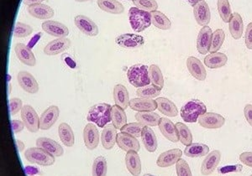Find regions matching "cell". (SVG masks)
I'll list each match as a JSON object with an SVG mask.
<instances>
[{
	"label": "cell",
	"instance_id": "680465c9",
	"mask_svg": "<svg viewBox=\"0 0 252 176\" xmlns=\"http://www.w3.org/2000/svg\"><path fill=\"white\" fill-rule=\"evenodd\" d=\"M16 144H17V147L19 151H20V152H22V151L25 149V147H26L25 144H24L22 141H20V140H17V141H16Z\"/></svg>",
	"mask_w": 252,
	"mask_h": 176
},
{
	"label": "cell",
	"instance_id": "681fc988",
	"mask_svg": "<svg viewBox=\"0 0 252 176\" xmlns=\"http://www.w3.org/2000/svg\"><path fill=\"white\" fill-rule=\"evenodd\" d=\"M23 108V102L20 98H11L9 100V110L11 115H15L19 112L21 111V109Z\"/></svg>",
	"mask_w": 252,
	"mask_h": 176
},
{
	"label": "cell",
	"instance_id": "f907efd6",
	"mask_svg": "<svg viewBox=\"0 0 252 176\" xmlns=\"http://www.w3.org/2000/svg\"><path fill=\"white\" fill-rule=\"evenodd\" d=\"M242 165H227V166H223L219 170V172L220 174H227L231 173V172H241L242 171Z\"/></svg>",
	"mask_w": 252,
	"mask_h": 176
},
{
	"label": "cell",
	"instance_id": "836d02e7",
	"mask_svg": "<svg viewBox=\"0 0 252 176\" xmlns=\"http://www.w3.org/2000/svg\"><path fill=\"white\" fill-rule=\"evenodd\" d=\"M97 5L103 11L113 14H121L125 11L123 4L117 0H97Z\"/></svg>",
	"mask_w": 252,
	"mask_h": 176
},
{
	"label": "cell",
	"instance_id": "be15d7a7",
	"mask_svg": "<svg viewBox=\"0 0 252 176\" xmlns=\"http://www.w3.org/2000/svg\"></svg>",
	"mask_w": 252,
	"mask_h": 176
},
{
	"label": "cell",
	"instance_id": "52a82bcc",
	"mask_svg": "<svg viewBox=\"0 0 252 176\" xmlns=\"http://www.w3.org/2000/svg\"><path fill=\"white\" fill-rule=\"evenodd\" d=\"M198 123L207 129H217L223 127L225 118L220 114L215 113H205L198 117Z\"/></svg>",
	"mask_w": 252,
	"mask_h": 176
},
{
	"label": "cell",
	"instance_id": "f1b7e54d",
	"mask_svg": "<svg viewBox=\"0 0 252 176\" xmlns=\"http://www.w3.org/2000/svg\"><path fill=\"white\" fill-rule=\"evenodd\" d=\"M141 139L146 150L150 153H154L158 148V139L154 131L150 127H144L141 133Z\"/></svg>",
	"mask_w": 252,
	"mask_h": 176
},
{
	"label": "cell",
	"instance_id": "8d00e7d4",
	"mask_svg": "<svg viewBox=\"0 0 252 176\" xmlns=\"http://www.w3.org/2000/svg\"><path fill=\"white\" fill-rule=\"evenodd\" d=\"M112 124L118 129H121L127 124V116L123 108L119 106H112L111 108Z\"/></svg>",
	"mask_w": 252,
	"mask_h": 176
},
{
	"label": "cell",
	"instance_id": "1f68e13d",
	"mask_svg": "<svg viewBox=\"0 0 252 176\" xmlns=\"http://www.w3.org/2000/svg\"><path fill=\"white\" fill-rule=\"evenodd\" d=\"M229 32L235 40L241 39L244 31L243 20L241 14L234 13L232 17L229 20Z\"/></svg>",
	"mask_w": 252,
	"mask_h": 176
},
{
	"label": "cell",
	"instance_id": "4fadbf2b",
	"mask_svg": "<svg viewBox=\"0 0 252 176\" xmlns=\"http://www.w3.org/2000/svg\"><path fill=\"white\" fill-rule=\"evenodd\" d=\"M83 140L89 150H94L99 144V133L94 123H88L83 130Z\"/></svg>",
	"mask_w": 252,
	"mask_h": 176
},
{
	"label": "cell",
	"instance_id": "d6a6232c",
	"mask_svg": "<svg viewBox=\"0 0 252 176\" xmlns=\"http://www.w3.org/2000/svg\"><path fill=\"white\" fill-rule=\"evenodd\" d=\"M156 102L158 104V110L161 114L167 117H172L178 116V108L172 101H170L169 99L165 98V97H158V99L156 100Z\"/></svg>",
	"mask_w": 252,
	"mask_h": 176
},
{
	"label": "cell",
	"instance_id": "f546056e",
	"mask_svg": "<svg viewBox=\"0 0 252 176\" xmlns=\"http://www.w3.org/2000/svg\"><path fill=\"white\" fill-rule=\"evenodd\" d=\"M135 119L145 127H156L159 125L161 117L153 112H138L135 115Z\"/></svg>",
	"mask_w": 252,
	"mask_h": 176
},
{
	"label": "cell",
	"instance_id": "db71d44e",
	"mask_svg": "<svg viewBox=\"0 0 252 176\" xmlns=\"http://www.w3.org/2000/svg\"><path fill=\"white\" fill-rule=\"evenodd\" d=\"M25 123L21 122L20 120H13L12 121V128L15 134H19L21 131L23 130L25 128Z\"/></svg>",
	"mask_w": 252,
	"mask_h": 176
},
{
	"label": "cell",
	"instance_id": "484cf974",
	"mask_svg": "<svg viewBox=\"0 0 252 176\" xmlns=\"http://www.w3.org/2000/svg\"><path fill=\"white\" fill-rule=\"evenodd\" d=\"M27 11L32 17L36 18L38 20H48L54 16V10L46 4H33L28 6Z\"/></svg>",
	"mask_w": 252,
	"mask_h": 176
},
{
	"label": "cell",
	"instance_id": "7dc6e473",
	"mask_svg": "<svg viewBox=\"0 0 252 176\" xmlns=\"http://www.w3.org/2000/svg\"><path fill=\"white\" fill-rule=\"evenodd\" d=\"M33 28L26 24L18 22L14 29V35L17 38L27 37L32 34Z\"/></svg>",
	"mask_w": 252,
	"mask_h": 176
},
{
	"label": "cell",
	"instance_id": "f5cc1de1",
	"mask_svg": "<svg viewBox=\"0 0 252 176\" xmlns=\"http://www.w3.org/2000/svg\"><path fill=\"white\" fill-rule=\"evenodd\" d=\"M240 160L244 165L252 167V152H244L240 155Z\"/></svg>",
	"mask_w": 252,
	"mask_h": 176
},
{
	"label": "cell",
	"instance_id": "44dd1931",
	"mask_svg": "<svg viewBox=\"0 0 252 176\" xmlns=\"http://www.w3.org/2000/svg\"><path fill=\"white\" fill-rule=\"evenodd\" d=\"M187 66L190 74L198 81H204L206 79L207 71L204 65L202 64L198 58L190 57L187 60Z\"/></svg>",
	"mask_w": 252,
	"mask_h": 176
},
{
	"label": "cell",
	"instance_id": "6da1fadb",
	"mask_svg": "<svg viewBox=\"0 0 252 176\" xmlns=\"http://www.w3.org/2000/svg\"><path fill=\"white\" fill-rule=\"evenodd\" d=\"M111 108L108 103H97L89 109L87 120L94 122L99 128H104L111 121Z\"/></svg>",
	"mask_w": 252,
	"mask_h": 176
},
{
	"label": "cell",
	"instance_id": "6f0895ef",
	"mask_svg": "<svg viewBox=\"0 0 252 176\" xmlns=\"http://www.w3.org/2000/svg\"><path fill=\"white\" fill-rule=\"evenodd\" d=\"M44 0H24V3L26 5H33V4H37L43 2Z\"/></svg>",
	"mask_w": 252,
	"mask_h": 176
},
{
	"label": "cell",
	"instance_id": "11a10c76",
	"mask_svg": "<svg viewBox=\"0 0 252 176\" xmlns=\"http://www.w3.org/2000/svg\"><path fill=\"white\" fill-rule=\"evenodd\" d=\"M244 115L247 119V122L252 127V104H247L244 108Z\"/></svg>",
	"mask_w": 252,
	"mask_h": 176
},
{
	"label": "cell",
	"instance_id": "b9f144b4",
	"mask_svg": "<svg viewBox=\"0 0 252 176\" xmlns=\"http://www.w3.org/2000/svg\"><path fill=\"white\" fill-rule=\"evenodd\" d=\"M217 5L221 19L224 23H229V20L232 17V12L229 5V0H218Z\"/></svg>",
	"mask_w": 252,
	"mask_h": 176
},
{
	"label": "cell",
	"instance_id": "e0dca14e",
	"mask_svg": "<svg viewBox=\"0 0 252 176\" xmlns=\"http://www.w3.org/2000/svg\"><path fill=\"white\" fill-rule=\"evenodd\" d=\"M221 153L219 150H214L207 155L201 165V173L203 176H210L215 171L220 162Z\"/></svg>",
	"mask_w": 252,
	"mask_h": 176
},
{
	"label": "cell",
	"instance_id": "6125c7cd",
	"mask_svg": "<svg viewBox=\"0 0 252 176\" xmlns=\"http://www.w3.org/2000/svg\"><path fill=\"white\" fill-rule=\"evenodd\" d=\"M143 176H153V175H151V174H146V175H144Z\"/></svg>",
	"mask_w": 252,
	"mask_h": 176
},
{
	"label": "cell",
	"instance_id": "2e32d148",
	"mask_svg": "<svg viewBox=\"0 0 252 176\" xmlns=\"http://www.w3.org/2000/svg\"><path fill=\"white\" fill-rule=\"evenodd\" d=\"M182 155L183 152L179 148L170 149L160 153L157 160V165L161 168L170 167L178 162Z\"/></svg>",
	"mask_w": 252,
	"mask_h": 176
},
{
	"label": "cell",
	"instance_id": "bcb514c9",
	"mask_svg": "<svg viewBox=\"0 0 252 176\" xmlns=\"http://www.w3.org/2000/svg\"><path fill=\"white\" fill-rule=\"evenodd\" d=\"M133 3L138 9L146 12L157 11L158 3L156 0H133Z\"/></svg>",
	"mask_w": 252,
	"mask_h": 176
},
{
	"label": "cell",
	"instance_id": "8fae6325",
	"mask_svg": "<svg viewBox=\"0 0 252 176\" xmlns=\"http://www.w3.org/2000/svg\"><path fill=\"white\" fill-rule=\"evenodd\" d=\"M41 27L44 31L54 37L65 38L69 34V29L66 26L54 20L45 21Z\"/></svg>",
	"mask_w": 252,
	"mask_h": 176
},
{
	"label": "cell",
	"instance_id": "9a60e30c",
	"mask_svg": "<svg viewBox=\"0 0 252 176\" xmlns=\"http://www.w3.org/2000/svg\"><path fill=\"white\" fill-rule=\"evenodd\" d=\"M71 46V40L65 38H58L52 40L44 48V53L47 56H57L61 54Z\"/></svg>",
	"mask_w": 252,
	"mask_h": 176
},
{
	"label": "cell",
	"instance_id": "8992f818",
	"mask_svg": "<svg viewBox=\"0 0 252 176\" xmlns=\"http://www.w3.org/2000/svg\"><path fill=\"white\" fill-rule=\"evenodd\" d=\"M21 118L31 133H36L40 128V117L32 106L25 105L21 109Z\"/></svg>",
	"mask_w": 252,
	"mask_h": 176
},
{
	"label": "cell",
	"instance_id": "9f6ffc18",
	"mask_svg": "<svg viewBox=\"0 0 252 176\" xmlns=\"http://www.w3.org/2000/svg\"><path fill=\"white\" fill-rule=\"evenodd\" d=\"M26 173L28 174L29 176H34V175L39 173V170H38L37 168L32 167V166H27L26 168Z\"/></svg>",
	"mask_w": 252,
	"mask_h": 176
},
{
	"label": "cell",
	"instance_id": "5b68a950",
	"mask_svg": "<svg viewBox=\"0 0 252 176\" xmlns=\"http://www.w3.org/2000/svg\"><path fill=\"white\" fill-rule=\"evenodd\" d=\"M25 157L32 164L42 166H51L55 163V157L53 155L38 147L28 148L25 152Z\"/></svg>",
	"mask_w": 252,
	"mask_h": 176
},
{
	"label": "cell",
	"instance_id": "d6986e66",
	"mask_svg": "<svg viewBox=\"0 0 252 176\" xmlns=\"http://www.w3.org/2000/svg\"><path fill=\"white\" fill-rule=\"evenodd\" d=\"M212 34V29L209 26H204L201 29L197 39V50L200 54L205 55L209 52Z\"/></svg>",
	"mask_w": 252,
	"mask_h": 176
},
{
	"label": "cell",
	"instance_id": "f6af8a7d",
	"mask_svg": "<svg viewBox=\"0 0 252 176\" xmlns=\"http://www.w3.org/2000/svg\"><path fill=\"white\" fill-rule=\"evenodd\" d=\"M144 127L145 126L142 125L140 122H130L124 126L123 128H121V132L137 138L141 136Z\"/></svg>",
	"mask_w": 252,
	"mask_h": 176
},
{
	"label": "cell",
	"instance_id": "ba28073f",
	"mask_svg": "<svg viewBox=\"0 0 252 176\" xmlns=\"http://www.w3.org/2000/svg\"><path fill=\"white\" fill-rule=\"evenodd\" d=\"M75 26L88 36H96L98 34V27L91 19L85 15H78L74 19Z\"/></svg>",
	"mask_w": 252,
	"mask_h": 176
},
{
	"label": "cell",
	"instance_id": "d4e9b609",
	"mask_svg": "<svg viewBox=\"0 0 252 176\" xmlns=\"http://www.w3.org/2000/svg\"><path fill=\"white\" fill-rule=\"evenodd\" d=\"M129 107L136 112H153L158 108L155 100L138 97L129 101Z\"/></svg>",
	"mask_w": 252,
	"mask_h": 176
},
{
	"label": "cell",
	"instance_id": "3957f363",
	"mask_svg": "<svg viewBox=\"0 0 252 176\" xmlns=\"http://www.w3.org/2000/svg\"><path fill=\"white\" fill-rule=\"evenodd\" d=\"M207 108L204 102L199 100H192L187 102L181 108V117L186 122H196L198 117L205 114Z\"/></svg>",
	"mask_w": 252,
	"mask_h": 176
},
{
	"label": "cell",
	"instance_id": "e575fe53",
	"mask_svg": "<svg viewBox=\"0 0 252 176\" xmlns=\"http://www.w3.org/2000/svg\"><path fill=\"white\" fill-rule=\"evenodd\" d=\"M58 134L60 137L61 141L66 147H72L74 145L75 138L73 131L71 126H69L66 122H63L58 128Z\"/></svg>",
	"mask_w": 252,
	"mask_h": 176
},
{
	"label": "cell",
	"instance_id": "83f0119b",
	"mask_svg": "<svg viewBox=\"0 0 252 176\" xmlns=\"http://www.w3.org/2000/svg\"><path fill=\"white\" fill-rule=\"evenodd\" d=\"M114 99L115 105L121 107L126 110L129 105V92L127 88L124 85L118 84L114 88Z\"/></svg>",
	"mask_w": 252,
	"mask_h": 176
},
{
	"label": "cell",
	"instance_id": "7bdbcfd3",
	"mask_svg": "<svg viewBox=\"0 0 252 176\" xmlns=\"http://www.w3.org/2000/svg\"><path fill=\"white\" fill-rule=\"evenodd\" d=\"M160 94V90L154 85H147L143 88H139L136 91V95L139 97L153 99L158 97Z\"/></svg>",
	"mask_w": 252,
	"mask_h": 176
},
{
	"label": "cell",
	"instance_id": "f35d334b",
	"mask_svg": "<svg viewBox=\"0 0 252 176\" xmlns=\"http://www.w3.org/2000/svg\"><path fill=\"white\" fill-rule=\"evenodd\" d=\"M149 77L152 85L161 90L164 87V78L162 72L158 65H152L149 67Z\"/></svg>",
	"mask_w": 252,
	"mask_h": 176
},
{
	"label": "cell",
	"instance_id": "277c9868",
	"mask_svg": "<svg viewBox=\"0 0 252 176\" xmlns=\"http://www.w3.org/2000/svg\"><path fill=\"white\" fill-rule=\"evenodd\" d=\"M129 20L132 29L135 32L144 31L152 25L151 13L138 8L129 9Z\"/></svg>",
	"mask_w": 252,
	"mask_h": 176
},
{
	"label": "cell",
	"instance_id": "ee69618b",
	"mask_svg": "<svg viewBox=\"0 0 252 176\" xmlns=\"http://www.w3.org/2000/svg\"><path fill=\"white\" fill-rule=\"evenodd\" d=\"M108 165L104 157L99 156L96 158L93 165V176H106Z\"/></svg>",
	"mask_w": 252,
	"mask_h": 176
},
{
	"label": "cell",
	"instance_id": "7402d4cb",
	"mask_svg": "<svg viewBox=\"0 0 252 176\" xmlns=\"http://www.w3.org/2000/svg\"><path fill=\"white\" fill-rule=\"evenodd\" d=\"M15 54L17 56L18 59L21 62L29 66H34L36 64V60L34 57L32 49L23 44L18 43L15 47Z\"/></svg>",
	"mask_w": 252,
	"mask_h": 176
},
{
	"label": "cell",
	"instance_id": "ffe728a7",
	"mask_svg": "<svg viewBox=\"0 0 252 176\" xmlns=\"http://www.w3.org/2000/svg\"><path fill=\"white\" fill-rule=\"evenodd\" d=\"M117 145L122 150L126 152L129 151L140 150L141 146L138 139L135 137L131 136L126 133H120L117 135Z\"/></svg>",
	"mask_w": 252,
	"mask_h": 176
},
{
	"label": "cell",
	"instance_id": "4dcf8cb0",
	"mask_svg": "<svg viewBox=\"0 0 252 176\" xmlns=\"http://www.w3.org/2000/svg\"><path fill=\"white\" fill-rule=\"evenodd\" d=\"M228 57L220 52H215L204 58V64L210 69H218L226 65Z\"/></svg>",
	"mask_w": 252,
	"mask_h": 176
},
{
	"label": "cell",
	"instance_id": "7c38bea8",
	"mask_svg": "<svg viewBox=\"0 0 252 176\" xmlns=\"http://www.w3.org/2000/svg\"><path fill=\"white\" fill-rule=\"evenodd\" d=\"M118 46L123 48L131 49L141 47L145 44V40L141 35L136 34H124L115 39Z\"/></svg>",
	"mask_w": 252,
	"mask_h": 176
},
{
	"label": "cell",
	"instance_id": "d590c367",
	"mask_svg": "<svg viewBox=\"0 0 252 176\" xmlns=\"http://www.w3.org/2000/svg\"><path fill=\"white\" fill-rule=\"evenodd\" d=\"M209 152V146L204 144L199 143H193L188 145L185 148L184 153L185 155L190 158H198L207 155Z\"/></svg>",
	"mask_w": 252,
	"mask_h": 176
},
{
	"label": "cell",
	"instance_id": "ac0fdd59",
	"mask_svg": "<svg viewBox=\"0 0 252 176\" xmlns=\"http://www.w3.org/2000/svg\"><path fill=\"white\" fill-rule=\"evenodd\" d=\"M36 145L38 148H42L54 157L63 156L64 153L63 147L58 142L49 138H45V137L39 138L36 140Z\"/></svg>",
	"mask_w": 252,
	"mask_h": 176
},
{
	"label": "cell",
	"instance_id": "9c48e42d",
	"mask_svg": "<svg viewBox=\"0 0 252 176\" xmlns=\"http://www.w3.org/2000/svg\"><path fill=\"white\" fill-rule=\"evenodd\" d=\"M60 110L58 106H51L42 113L40 117V128L41 130H48L58 121Z\"/></svg>",
	"mask_w": 252,
	"mask_h": 176
},
{
	"label": "cell",
	"instance_id": "4316f807",
	"mask_svg": "<svg viewBox=\"0 0 252 176\" xmlns=\"http://www.w3.org/2000/svg\"><path fill=\"white\" fill-rule=\"evenodd\" d=\"M126 167L132 176H139L141 172V162L136 151H129L126 153Z\"/></svg>",
	"mask_w": 252,
	"mask_h": 176
},
{
	"label": "cell",
	"instance_id": "5bb4252c",
	"mask_svg": "<svg viewBox=\"0 0 252 176\" xmlns=\"http://www.w3.org/2000/svg\"><path fill=\"white\" fill-rule=\"evenodd\" d=\"M193 14L196 22L201 26H207L211 20V14L208 3L202 0L193 6Z\"/></svg>",
	"mask_w": 252,
	"mask_h": 176
},
{
	"label": "cell",
	"instance_id": "603a6c76",
	"mask_svg": "<svg viewBox=\"0 0 252 176\" xmlns=\"http://www.w3.org/2000/svg\"><path fill=\"white\" fill-rule=\"evenodd\" d=\"M158 126L161 134L166 139L173 143H178L179 141L177 127L171 120L161 117Z\"/></svg>",
	"mask_w": 252,
	"mask_h": 176
},
{
	"label": "cell",
	"instance_id": "cb8c5ba5",
	"mask_svg": "<svg viewBox=\"0 0 252 176\" xmlns=\"http://www.w3.org/2000/svg\"><path fill=\"white\" fill-rule=\"evenodd\" d=\"M117 128L113 124H109L103 128L101 134V141L103 148L109 150L117 144Z\"/></svg>",
	"mask_w": 252,
	"mask_h": 176
},
{
	"label": "cell",
	"instance_id": "74e56055",
	"mask_svg": "<svg viewBox=\"0 0 252 176\" xmlns=\"http://www.w3.org/2000/svg\"><path fill=\"white\" fill-rule=\"evenodd\" d=\"M152 24L157 28L162 30H168L172 27V22L166 15L160 11L151 12Z\"/></svg>",
	"mask_w": 252,
	"mask_h": 176
},
{
	"label": "cell",
	"instance_id": "816d5d0a",
	"mask_svg": "<svg viewBox=\"0 0 252 176\" xmlns=\"http://www.w3.org/2000/svg\"><path fill=\"white\" fill-rule=\"evenodd\" d=\"M245 43L249 50H252V23H250L247 27L245 35Z\"/></svg>",
	"mask_w": 252,
	"mask_h": 176
},
{
	"label": "cell",
	"instance_id": "7a4b0ae2",
	"mask_svg": "<svg viewBox=\"0 0 252 176\" xmlns=\"http://www.w3.org/2000/svg\"><path fill=\"white\" fill-rule=\"evenodd\" d=\"M127 77L129 83L135 88H141L150 85L149 69L142 64L130 66L127 71Z\"/></svg>",
	"mask_w": 252,
	"mask_h": 176
},
{
	"label": "cell",
	"instance_id": "c3c4849f",
	"mask_svg": "<svg viewBox=\"0 0 252 176\" xmlns=\"http://www.w3.org/2000/svg\"><path fill=\"white\" fill-rule=\"evenodd\" d=\"M176 171L178 176H192L189 164L183 159H179L176 163Z\"/></svg>",
	"mask_w": 252,
	"mask_h": 176
},
{
	"label": "cell",
	"instance_id": "94428289",
	"mask_svg": "<svg viewBox=\"0 0 252 176\" xmlns=\"http://www.w3.org/2000/svg\"><path fill=\"white\" fill-rule=\"evenodd\" d=\"M75 1H77V2H80V3H82V2H87V1H89V0H75Z\"/></svg>",
	"mask_w": 252,
	"mask_h": 176
},
{
	"label": "cell",
	"instance_id": "60d3db41",
	"mask_svg": "<svg viewBox=\"0 0 252 176\" xmlns=\"http://www.w3.org/2000/svg\"><path fill=\"white\" fill-rule=\"evenodd\" d=\"M178 130L179 141L184 145H191L192 141V135L191 131L183 122H178L176 124Z\"/></svg>",
	"mask_w": 252,
	"mask_h": 176
},
{
	"label": "cell",
	"instance_id": "ab89813d",
	"mask_svg": "<svg viewBox=\"0 0 252 176\" xmlns=\"http://www.w3.org/2000/svg\"><path fill=\"white\" fill-rule=\"evenodd\" d=\"M224 39H225V33L223 29H216L215 32H213L209 52H211V53L217 52L223 45Z\"/></svg>",
	"mask_w": 252,
	"mask_h": 176
},
{
	"label": "cell",
	"instance_id": "91938a15",
	"mask_svg": "<svg viewBox=\"0 0 252 176\" xmlns=\"http://www.w3.org/2000/svg\"><path fill=\"white\" fill-rule=\"evenodd\" d=\"M186 1H188L191 5L194 6L195 4H197V3H199V2L202 1V0H186Z\"/></svg>",
	"mask_w": 252,
	"mask_h": 176
},
{
	"label": "cell",
	"instance_id": "30bf717a",
	"mask_svg": "<svg viewBox=\"0 0 252 176\" xmlns=\"http://www.w3.org/2000/svg\"><path fill=\"white\" fill-rule=\"evenodd\" d=\"M18 83L24 91L31 94L37 93L39 91V84L28 71H20L17 76Z\"/></svg>",
	"mask_w": 252,
	"mask_h": 176
}]
</instances>
